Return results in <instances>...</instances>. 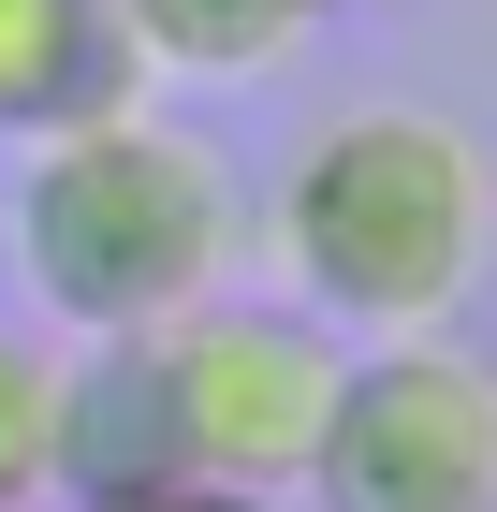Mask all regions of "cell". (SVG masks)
Returning <instances> with one entry per match:
<instances>
[{"label": "cell", "mask_w": 497, "mask_h": 512, "mask_svg": "<svg viewBox=\"0 0 497 512\" xmlns=\"http://www.w3.org/2000/svg\"><path fill=\"white\" fill-rule=\"evenodd\" d=\"M132 44H117L103 0H0V147H30L59 118H103L132 103Z\"/></svg>", "instance_id": "cell-5"}, {"label": "cell", "mask_w": 497, "mask_h": 512, "mask_svg": "<svg viewBox=\"0 0 497 512\" xmlns=\"http://www.w3.org/2000/svg\"><path fill=\"white\" fill-rule=\"evenodd\" d=\"M293 15H307V30H322V15H366V0H293Z\"/></svg>", "instance_id": "cell-9"}, {"label": "cell", "mask_w": 497, "mask_h": 512, "mask_svg": "<svg viewBox=\"0 0 497 512\" xmlns=\"http://www.w3.org/2000/svg\"><path fill=\"white\" fill-rule=\"evenodd\" d=\"M0 249H15V293H30L44 337H161L176 308L234 293L249 176H234V147L205 118L132 88L103 118H59L15 147Z\"/></svg>", "instance_id": "cell-1"}, {"label": "cell", "mask_w": 497, "mask_h": 512, "mask_svg": "<svg viewBox=\"0 0 497 512\" xmlns=\"http://www.w3.org/2000/svg\"><path fill=\"white\" fill-rule=\"evenodd\" d=\"M59 512H278V498H220V483H132V498H59Z\"/></svg>", "instance_id": "cell-8"}, {"label": "cell", "mask_w": 497, "mask_h": 512, "mask_svg": "<svg viewBox=\"0 0 497 512\" xmlns=\"http://www.w3.org/2000/svg\"><path fill=\"white\" fill-rule=\"evenodd\" d=\"M59 381H74V337L0 322V512H59Z\"/></svg>", "instance_id": "cell-7"}, {"label": "cell", "mask_w": 497, "mask_h": 512, "mask_svg": "<svg viewBox=\"0 0 497 512\" xmlns=\"http://www.w3.org/2000/svg\"><path fill=\"white\" fill-rule=\"evenodd\" d=\"M278 249V293L337 337H424L454 322L497 264V161L424 103H337L307 118L278 191L249 205Z\"/></svg>", "instance_id": "cell-2"}, {"label": "cell", "mask_w": 497, "mask_h": 512, "mask_svg": "<svg viewBox=\"0 0 497 512\" xmlns=\"http://www.w3.org/2000/svg\"><path fill=\"white\" fill-rule=\"evenodd\" d=\"M132 74H191V88H234V74H278L307 44L293 0H103Z\"/></svg>", "instance_id": "cell-6"}, {"label": "cell", "mask_w": 497, "mask_h": 512, "mask_svg": "<svg viewBox=\"0 0 497 512\" xmlns=\"http://www.w3.org/2000/svg\"><path fill=\"white\" fill-rule=\"evenodd\" d=\"M307 512H497V352H468L454 322L351 337Z\"/></svg>", "instance_id": "cell-4"}, {"label": "cell", "mask_w": 497, "mask_h": 512, "mask_svg": "<svg viewBox=\"0 0 497 512\" xmlns=\"http://www.w3.org/2000/svg\"><path fill=\"white\" fill-rule=\"evenodd\" d=\"M147 366H161V425H176V483L307 498V454H322V410L351 366L337 322H307L293 293H205L147 337Z\"/></svg>", "instance_id": "cell-3"}]
</instances>
